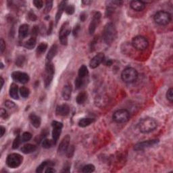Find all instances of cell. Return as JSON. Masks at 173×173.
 <instances>
[{"label":"cell","instance_id":"1","mask_svg":"<svg viewBox=\"0 0 173 173\" xmlns=\"http://www.w3.org/2000/svg\"><path fill=\"white\" fill-rule=\"evenodd\" d=\"M103 39L107 45H111L117 37V31L115 25L109 22L105 25L103 31Z\"/></svg>","mask_w":173,"mask_h":173},{"label":"cell","instance_id":"2","mask_svg":"<svg viewBox=\"0 0 173 173\" xmlns=\"http://www.w3.org/2000/svg\"><path fill=\"white\" fill-rule=\"evenodd\" d=\"M157 127L158 123L156 120L149 117L141 120L138 124L139 131L142 133H149L154 131Z\"/></svg>","mask_w":173,"mask_h":173},{"label":"cell","instance_id":"3","mask_svg":"<svg viewBox=\"0 0 173 173\" xmlns=\"http://www.w3.org/2000/svg\"><path fill=\"white\" fill-rule=\"evenodd\" d=\"M138 72L133 68L127 67L123 70L121 74L122 80L126 83H132L138 79Z\"/></svg>","mask_w":173,"mask_h":173},{"label":"cell","instance_id":"4","mask_svg":"<svg viewBox=\"0 0 173 173\" xmlns=\"http://www.w3.org/2000/svg\"><path fill=\"white\" fill-rule=\"evenodd\" d=\"M154 19L155 23L159 25H162V26H165V25H167L170 23V22L171 21L172 16L169 12L160 10L155 14Z\"/></svg>","mask_w":173,"mask_h":173},{"label":"cell","instance_id":"5","mask_svg":"<svg viewBox=\"0 0 173 173\" xmlns=\"http://www.w3.org/2000/svg\"><path fill=\"white\" fill-rule=\"evenodd\" d=\"M23 162V157L21 154L13 153L9 154L6 158L7 166L11 169H16L22 164Z\"/></svg>","mask_w":173,"mask_h":173},{"label":"cell","instance_id":"6","mask_svg":"<svg viewBox=\"0 0 173 173\" xmlns=\"http://www.w3.org/2000/svg\"><path fill=\"white\" fill-rule=\"evenodd\" d=\"M55 74V67L52 62L46 63V70H45L44 74V85L46 88L49 87L52 81H53L54 77Z\"/></svg>","mask_w":173,"mask_h":173},{"label":"cell","instance_id":"7","mask_svg":"<svg viewBox=\"0 0 173 173\" xmlns=\"http://www.w3.org/2000/svg\"><path fill=\"white\" fill-rule=\"evenodd\" d=\"M71 27L70 26L69 22L66 21L62 25L59 32V40L62 45L66 46L68 44V37L71 34Z\"/></svg>","mask_w":173,"mask_h":173},{"label":"cell","instance_id":"8","mask_svg":"<svg viewBox=\"0 0 173 173\" xmlns=\"http://www.w3.org/2000/svg\"><path fill=\"white\" fill-rule=\"evenodd\" d=\"M132 46L138 51H144L149 46V42L145 37L137 35L132 40Z\"/></svg>","mask_w":173,"mask_h":173},{"label":"cell","instance_id":"9","mask_svg":"<svg viewBox=\"0 0 173 173\" xmlns=\"http://www.w3.org/2000/svg\"><path fill=\"white\" fill-rule=\"evenodd\" d=\"M112 119L116 123H124L130 119V112L126 109H120L113 114Z\"/></svg>","mask_w":173,"mask_h":173},{"label":"cell","instance_id":"10","mask_svg":"<svg viewBox=\"0 0 173 173\" xmlns=\"http://www.w3.org/2000/svg\"><path fill=\"white\" fill-rule=\"evenodd\" d=\"M52 126L53 128V131H52V140L56 145L57 141H58L60 135H61L62 128H63V124L62 122H60L56 120H54L52 122Z\"/></svg>","mask_w":173,"mask_h":173},{"label":"cell","instance_id":"11","mask_svg":"<svg viewBox=\"0 0 173 173\" xmlns=\"http://www.w3.org/2000/svg\"><path fill=\"white\" fill-rule=\"evenodd\" d=\"M158 142H159L158 139H150L147 140V141L139 142L134 145L133 149L135 151L137 152L142 151V150H144L145 149L149 148V147L154 146V145L158 144Z\"/></svg>","mask_w":173,"mask_h":173},{"label":"cell","instance_id":"12","mask_svg":"<svg viewBox=\"0 0 173 173\" xmlns=\"http://www.w3.org/2000/svg\"><path fill=\"white\" fill-rule=\"evenodd\" d=\"M11 77L14 81L21 84H26L29 81V74L21 71H14L12 73Z\"/></svg>","mask_w":173,"mask_h":173},{"label":"cell","instance_id":"13","mask_svg":"<svg viewBox=\"0 0 173 173\" xmlns=\"http://www.w3.org/2000/svg\"><path fill=\"white\" fill-rule=\"evenodd\" d=\"M101 18L102 14L99 12H96L93 14V18L89 26V32L90 35H93L95 32V31H96L97 27L99 24Z\"/></svg>","mask_w":173,"mask_h":173},{"label":"cell","instance_id":"14","mask_svg":"<svg viewBox=\"0 0 173 173\" xmlns=\"http://www.w3.org/2000/svg\"><path fill=\"white\" fill-rule=\"evenodd\" d=\"M70 141H71V137L69 135H66V136L64 137L57 148V153L59 154L63 155L66 154L68 148L70 146Z\"/></svg>","mask_w":173,"mask_h":173},{"label":"cell","instance_id":"15","mask_svg":"<svg viewBox=\"0 0 173 173\" xmlns=\"http://www.w3.org/2000/svg\"><path fill=\"white\" fill-rule=\"evenodd\" d=\"M104 54L103 53H98L91 60V61L89 62V66L93 69L96 68L104 61Z\"/></svg>","mask_w":173,"mask_h":173},{"label":"cell","instance_id":"16","mask_svg":"<svg viewBox=\"0 0 173 173\" xmlns=\"http://www.w3.org/2000/svg\"><path fill=\"white\" fill-rule=\"evenodd\" d=\"M56 113L57 116H67L70 113V107L67 104L59 105L56 107Z\"/></svg>","mask_w":173,"mask_h":173},{"label":"cell","instance_id":"17","mask_svg":"<svg viewBox=\"0 0 173 173\" xmlns=\"http://www.w3.org/2000/svg\"><path fill=\"white\" fill-rule=\"evenodd\" d=\"M146 5L142 1H131L130 2V7L135 11L141 12L145 8Z\"/></svg>","mask_w":173,"mask_h":173},{"label":"cell","instance_id":"18","mask_svg":"<svg viewBox=\"0 0 173 173\" xmlns=\"http://www.w3.org/2000/svg\"><path fill=\"white\" fill-rule=\"evenodd\" d=\"M57 50H58V47H57V45H52V46L50 47L48 53H47L46 56V63L52 62V60H53L54 57L56 56V55L57 53Z\"/></svg>","mask_w":173,"mask_h":173},{"label":"cell","instance_id":"19","mask_svg":"<svg viewBox=\"0 0 173 173\" xmlns=\"http://www.w3.org/2000/svg\"><path fill=\"white\" fill-rule=\"evenodd\" d=\"M19 89L18 86L16 83L13 82L10 87L9 94L12 99H19Z\"/></svg>","mask_w":173,"mask_h":173},{"label":"cell","instance_id":"20","mask_svg":"<svg viewBox=\"0 0 173 173\" xmlns=\"http://www.w3.org/2000/svg\"><path fill=\"white\" fill-rule=\"evenodd\" d=\"M67 1H62L60 2L59 6H58V8H57V11L56 15V24H57V22L60 21V19L61 18V16L62 14H63L64 11L65 10V8L67 6Z\"/></svg>","mask_w":173,"mask_h":173},{"label":"cell","instance_id":"21","mask_svg":"<svg viewBox=\"0 0 173 173\" xmlns=\"http://www.w3.org/2000/svg\"><path fill=\"white\" fill-rule=\"evenodd\" d=\"M29 26L27 24H23L20 26L18 29V37L20 39H23L28 36Z\"/></svg>","mask_w":173,"mask_h":173},{"label":"cell","instance_id":"22","mask_svg":"<svg viewBox=\"0 0 173 173\" xmlns=\"http://www.w3.org/2000/svg\"><path fill=\"white\" fill-rule=\"evenodd\" d=\"M72 94V86L71 85L67 84L64 85L62 91V96L65 100H69L71 99Z\"/></svg>","mask_w":173,"mask_h":173},{"label":"cell","instance_id":"23","mask_svg":"<svg viewBox=\"0 0 173 173\" xmlns=\"http://www.w3.org/2000/svg\"><path fill=\"white\" fill-rule=\"evenodd\" d=\"M29 120L31 122V124L36 129H38V128L41 126V119L39 116L35 114H30L29 116Z\"/></svg>","mask_w":173,"mask_h":173},{"label":"cell","instance_id":"24","mask_svg":"<svg viewBox=\"0 0 173 173\" xmlns=\"http://www.w3.org/2000/svg\"><path fill=\"white\" fill-rule=\"evenodd\" d=\"M55 163L50 160H46V161L43 162L39 166H37L36 169V172L37 173H41L43 172L45 169L49 167V166H54Z\"/></svg>","mask_w":173,"mask_h":173},{"label":"cell","instance_id":"25","mask_svg":"<svg viewBox=\"0 0 173 173\" xmlns=\"http://www.w3.org/2000/svg\"><path fill=\"white\" fill-rule=\"evenodd\" d=\"M37 149V146L31 144L24 145L21 148V152L25 154H29L34 152Z\"/></svg>","mask_w":173,"mask_h":173},{"label":"cell","instance_id":"26","mask_svg":"<svg viewBox=\"0 0 173 173\" xmlns=\"http://www.w3.org/2000/svg\"><path fill=\"white\" fill-rule=\"evenodd\" d=\"M94 122V119H91V118H82V119H80L78 124L80 127L85 128L89 126L90 124Z\"/></svg>","mask_w":173,"mask_h":173},{"label":"cell","instance_id":"27","mask_svg":"<svg viewBox=\"0 0 173 173\" xmlns=\"http://www.w3.org/2000/svg\"><path fill=\"white\" fill-rule=\"evenodd\" d=\"M37 39L35 37H31L29 40L24 43V46L27 49H32L36 46Z\"/></svg>","mask_w":173,"mask_h":173},{"label":"cell","instance_id":"28","mask_svg":"<svg viewBox=\"0 0 173 173\" xmlns=\"http://www.w3.org/2000/svg\"><path fill=\"white\" fill-rule=\"evenodd\" d=\"M95 103H96V106L99 107H104L107 104V97L103 96L97 97L96 98V100H95Z\"/></svg>","mask_w":173,"mask_h":173},{"label":"cell","instance_id":"29","mask_svg":"<svg viewBox=\"0 0 173 173\" xmlns=\"http://www.w3.org/2000/svg\"><path fill=\"white\" fill-rule=\"evenodd\" d=\"M87 99V93L85 91L80 92L76 97V102L79 105L83 104Z\"/></svg>","mask_w":173,"mask_h":173},{"label":"cell","instance_id":"30","mask_svg":"<svg viewBox=\"0 0 173 173\" xmlns=\"http://www.w3.org/2000/svg\"><path fill=\"white\" fill-rule=\"evenodd\" d=\"M88 74L89 71L87 67L85 65H82L79 70V77L84 79L88 75Z\"/></svg>","mask_w":173,"mask_h":173},{"label":"cell","instance_id":"31","mask_svg":"<svg viewBox=\"0 0 173 173\" xmlns=\"http://www.w3.org/2000/svg\"><path fill=\"white\" fill-rule=\"evenodd\" d=\"M47 49V44L46 43H41L36 49L37 55H41L46 52Z\"/></svg>","mask_w":173,"mask_h":173},{"label":"cell","instance_id":"32","mask_svg":"<svg viewBox=\"0 0 173 173\" xmlns=\"http://www.w3.org/2000/svg\"><path fill=\"white\" fill-rule=\"evenodd\" d=\"M55 145L53 140L48 139H45L43 140L42 141V147L45 149H49L51 148Z\"/></svg>","mask_w":173,"mask_h":173},{"label":"cell","instance_id":"33","mask_svg":"<svg viewBox=\"0 0 173 173\" xmlns=\"http://www.w3.org/2000/svg\"><path fill=\"white\" fill-rule=\"evenodd\" d=\"M19 92L21 96L24 98H27L30 94V90L26 87H22L19 89Z\"/></svg>","mask_w":173,"mask_h":173},{"label":"cell","instance_id":"34","mask_svg":"<svg viewBox=\"0 0 173 173\" xmlns=\"http://www.w3.org/2000/svg\"><path fill=\"white\" fill-rule=\"evenodd\" d=\"M22 141V137L20 136V135H18V136L15 138L14 141H13V144H12V148L14 149H18L20 145H21Z\"/></svg>","mask_w":173,"mask_h":173},{"label":"cell","instance_id":"35","mask_svg":"<svg viewBox=\"0 0 173 173\" xmlns=\"http://www.w3.org/2000/svg\"><path fill=\"white\" fill-rule=\"evenodd\" d=\"M95 169H96V167H95L94 165L89 164L85 165V166H83V168H82V172H85V173L93 172L95 171Z\"/></svg>","mask_w":173,"mask_h":173},{"label":"cell","instance_id":"36","mask_svg":"<svg viewBox=\"0 0 173 173\" xmlns=\"http://www.w3.org/2000/svg\"><path fill=\"white\" fill-rule=\"evenodd\" d=\"M26 62V58L23 56H20L16 60V65L18 67H22Z\"/></svg>","mask_w":173,"mask_h":173},{"label":"cell","instance_id":"37","mask_svg":"<svg viewBox=\"0 0 173 173\" xmlns=\"http://www.w3.org/2000/svg\"><path fill=\"white\" fill-rule=\"evenodd\" d=\"M84 81H83V79L82 78L78 77L76 79H75V82H74V85H75V88L77 89H79L81 88V87L83 85Z\"/></svg>","mask_w":173,"mask_h":173},{"label":"cell","instance_id":"38","mask_svg":"<svg viewBox=\"0 0 173 173\" xmlns=\"http://www.w3.org/2000/svg\"><path fill=\"white\" fill-rule=\"evenodd\" d=\"M22 142H27L32 139V134L29 132H24L22 135Z\"/></svg>","mask_w":173,"mask_h":173},{"label":"cell","instance_id":"39","mask_svg":"<svg viewBox=\"0 0 173 173\" xmlns=\"http://www.w3.org/2000/svg\"><path fill=\"white\" fill-rule=\"evenodd\" d=\"M52 6H53V1H47L46 4V7L44 9V14L49 13L52 8Z\"/></svg>","mask_w":173,"mask_h":173},{"label":"cell","instance_id":"40","mask_svg":"<svg viewBox=\"0 0 173 173\" xmlns=\"http://www.w3.org/2000/svg\"><path fill=\"white\" fill-rule=\"evenodd\" d=\"M74 6L73 5H68L66 6V8H65V12L68 15H72L74 14Z\"/></svg>","mask_w":173,"mask_h":173},{"label":"cell","instance_id":"41","mask_svg":"<svg viewBox=\"0 0 173 173\" xmlns=\"http://www.w3.org/2000/svg\"><path fill=\"white\" fill-rule=\"evenodd\" d=\"M5 106L10 110H12V109H15L16 107V105L14 104L13 102L10 101V100H6L5 102Z\"/></svg>","mask_w":173,"mask_h":173},{"label":"cell","instance_id":"42","mask_svg":"<svg viewBox=\"0 0 173 173\" xmlns=\"http://www.w3.org/2000/svg\"><path fill=\"white\" fill-rule=\"evenodd\" d=\"M166 99L169 100L170 102H172L173 101V89L172 88H170L169 90H168L166 92Z\"/></svg>","mask_w":173,"mask_h":173},{"label":"cell","instance_id":"43","mask_svg":"<svg viewBox=\"0 0 173 173\" xmlns=\"http://www.w3.org/2000/svg\"><path fill=\"white\" fill-rule=\"evenodd\" d=\"M74 147L73 145H71L68 148L67 151L66 152V154L67 155L68 158H71L72 155L74 154Z\"/></svg>","mask_w":173,"mask_h":173},{"label":"cell","instance_id":"44","mask_svg":"<svg viewBox=\"0 0 173 173\" xmlns=\"http://www.w3.org/2000/svg\"><path fill=\"white\" fill-rule=\"evenodd\" d=\"M80 30H81V26H80V24H77L75 25V27H74V29H73V32H72L73 35L75 37H77L78 35H79Z\"/></svg>","mask_w":173,"mask_h":173},{"label":"cell","instance_id":"45","mask_svg":"<svg viewBox=\"0 0 173 173\" xmlns=\"http://www.w3.org/2000/svg\"><path fill=\"white\" fill-rule=\"evenodd\" d=\"M32 3H33L34 6L38 9H41L43 6V1H41V0H35V1H32Z\"/></svg>","mask_w":173,"mask_h":173},{"label":"cell","instance_id":"46","mask_svg":"<svg viewBox=\"0 0 173 173\" xmlns=\"http://www.w3.org/2000/svg\"><path fill=\"white\" fill-rule=\"evenodd\" d=\"M28 18L31 21H35L37 20V15L34 13L33 12H29L28 14Z\"/></svg>","mask_w":173,"mask_h":173},{"label":"cell","instance_id":"47","mask_svg":"<svg viewBox=\"0 0 173 173\" xmlns=\"http://www.w3.org/2000/svg\"><path fill=\"white\" fill-rule=\"evenodd\" d=\"M0 116L4 119H7L9 117L8 113L4 108H1V111H0Z\"/></svg>","mask_w":173,"mask_h":173},{"label":"cell","instance_id":"48","mask_svg":"<svg viewBox=\"0 0 173 173\" xmlns=\"http://www.w3.org/2000/svg\"><path fill=\"white\" fill-rule=\"evenodd\" d=\"M0 47H1V49H0V50H1V53L3 54L5 50H6V42H5L3 39H1V40H0Z\"/></svg>","mask_w":173,"mask_h":173},{"label":"cell","instance_id":"49","mask_svg":"<svg viewBox=\"0 0 173 173\" xmlns=\"http://www.w3.org/2000/svg\"><path fill=\"white\" fill-rule=\"evenodd\" d=\"M39 33V28L37 26H35L32 29V37H35Z\"/></svg>","mask_w":173,"mask_h":173},{"label":"cell","instance_id":"50","mask_svg":"<svg viewBox=\"0 0 173 173\" xmlns=\"http://www.w3.org/2000/svg\"><path fill=\"white\" fill-rule=\"evenodd\" d=\"M56 170H55L53 166H49L47 168V169L45 170V172L46 173H51V172H56Z\"/></svg>","mask_w":173,"mask_h":173},{"label":"cell","instance_id":"51","mask_svg":"<svg viewBox=\"0 0 173 173\" xmlns=\"http://www.w3.org/2000/svg\"><path fill=\"white\" fill-rule=\"evenodd\" d=\"M87 18V15L85 13V12H82L80 15V20H81V22H85V20Z\"/></svg>","mask_w":173,"mask_h":173},{"label":"cell","instance_id":"52","mask_svg":"<svg viewBox=\"0 0 173 173\" xmlns=\"http://www.w3.org/2000/svg\"><path fill=\"white\" fill-rule=\"evenodd\" d=\"M0 131H1V137H2L4 135L5 133H6V128H4L3 126H1Z\"/></svg>","mask_w":173,"mask_h":173},{"label":"cell","instance_id":"53","mask_svg":"<svg viewBox=\"0 0 173 173\" xmlns=\"http://www.w3.org/2000/svg\"><path fill=\"white\" fill-rule=\"evenodd\" d=\"M70 166H65V167L64 168V169L62 170V172H70Z\"/></svg>","mask_w":173,"mask_h":173},{"label":"cell","instance_id":"54","mask_svg":"<svg viewBox=\"0 0 173 173\" xmlns=\"http://www.w3.org/2000/svg\"><path fill=\"white\" fill-rule=\"evenodd\" d=\"M52 26H53V22H50V27H49V29L48 30V32H47V35L51 34V32H52Z\"/></svg>","mask_w":173,"mask_h":173},{"label":"cell","instance_id":"55","mask_svg":"<svg viewBox=\"0 0 173 173\" xmlns=\"http://www.w3.org/2000/svg\"><path fill=\"white\" fill-rule=\"evenodd\" d=\"M0 82H1V89H2L3 88V86H4V80L1 77H0Z\"/></svg>","mask_w":173,"mask_h":173},{"label":"cell","instance_id":"56","mask_svg":"<svg viewBox=\"0 0 173 173\" xmlns=\"http://www.w3.org/2000/svg\"><path fill=\"white\" fill-rule=\"evenodd\" d=\"M112 61L111 60H109L106 62V65H107V66H110V65H112Z\"/></svg>","mask_w":173,"mask_h":173},{"label":"cell","instance_id":"57","mask_svg":"<svg viewBox=\"0 0 173 173\" xmlns=\"http://www.w3.org/2000/svg\"><path fill=\"white\" fill-rule=\"evenodd\" d=\"M91 3V1H82V4H83L85 5H88Z\"/></svg>","mask_w":173,"mask_h":173},{"label":"cell","instance_id":"58","mask_svg":"<svg viewBox=\"0 0 173 173\" xmlns=\"http://www.w3.org/2000/svg\"><path fill=\"white\" fill-rule=\"evenodd\" d=\"M4 68V64H3V63H1V68L2 69Z\"/></svg>","mask_w":173,"mask_h":173}]
</instances>
